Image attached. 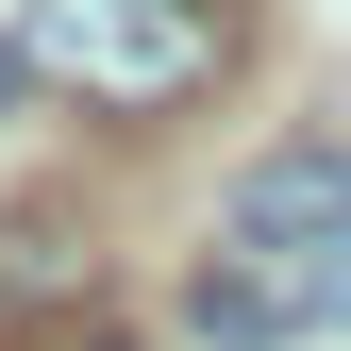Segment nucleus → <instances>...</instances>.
Here are the masks:
<instances>
[{"mask_svg":"<svg viewBox=\"0 0 351 351\" xmlns=\"http://www.w3.org/2000/svg\"><path fill=\"white\" fill-rule=\"evenodd\" d=\"M201 335L217 351H301L351 335V151H251L201 251Z\"/></svg>","mask_w":351,"mask_h":351,"instance_id":"obj_1","label":"nucleus"},{"mask_svg":"<svg viewBox=\"0 0 351 351\" xmlns=\"http://www.w3.org/2000/svg\"><path fill=\"white\" fill-rule=\"evenodd\" d=\"M17 34H34V84H67L101 117H167L234 67V0H34Z\"/></svg>","mask_w":351,"mask_h":351,"instance_id":"obj_2","label":"nucleus"},{"mask_svg":"<svg viewBox=\"0 0 351 351\" xmlns=\"http://www.w3.org/2000/svg\"><path fill=\"white\" fill-rule=\"evenodd\" d=\"M67 301H84L67 217H0V335H17V318H67Z\"/></svg>","mask_w":351,"mask_h":351,"instance_id":"obj_3","label":"nucleus"},{"mask_svg":"<svg viewBox=\"0 0 351 351\" xmlns=\"http://www.w3.org/2000/svg\"><path fill=\"white\" fill-rule=\"evenodd\" d=\"M0 101H34V34H0Z\"/></svg>","mask_w":351,"mask_h":351,"instance_id":"obj_4","label":"nucleus"}]
</instances>
